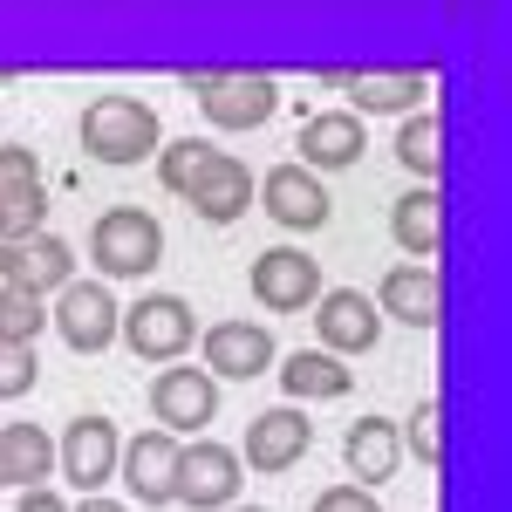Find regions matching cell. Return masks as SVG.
I'll use <instances>...</instances> for the list:
<instances>
[{
  "mask_svg": "<svg viewBox=\"0 0 512 512\" xmlns=\"http://www.w3.org/2000/svg\"><path fill=\"white\" fill-rule=\"evenodd\" d=\"M82 151L96 164H144L164 151V130H158V110L144 96H96L82 110Z\"/></svg>",
  "mask_w": 512,
  "mask_h": 512,
  "instance_id": "obj_1",
  "label": "cell"
},
{
  "mask_svg": "<svg viewBox=\"0 0 512 512\" xmlns=\"http://www.w3.org/2000/svg\"><path fill=\"white\" fill-rule=\"evenodd\" d=\"M89 260H96V274H110V280H144L164 260V226L144 205H110L89 226Z\"/></svg>",
  "mask_w": 512,
  "mask_h": 512,
  "instance_id": "obj_2",
  "label": "cell"
},
{
  "mask_svg": "<svg viewBox=\"0 0 512 512\" xmlns=\"http://www.w3.org/2000/svg\"><path fill=\"white\" fill-rule=\"evenodd\" d=\"M185 89L198 96V110L212 130H260V123L280 110V82L274 76H253V69H239V76H219V69H185Z\"/></svg>",
  "mask_w": 512,
  "mask_h": 512,
  "instance_id": "obj_3",
  "label": "cell"
},
{
  "mask_svg": "<svg viewBox=\"0 0 512 512\" xmlns=\"http://www.w3.org/2000/svg\"><path fill=\"white\" fill-rule=\"evenodd\" d=\"M117 335L137 362H164L171 369L198 342V315H192V301H178V294H144L137 308H123Z\"/></svg>",
  "mask_w": 512,
  "mask_h": 512,
  "instance_id": "obj_4",
  "label": "cell"
},
{
  "mask_svg": "<svg viewBox=\"0 0 512 512\" xmlns=\"http://www.w3.org/2000/svg\"><path fill=\"white\" fill-rule=\"evenodd\" d=\"M151 417H158L164 437H205V424L219 417V383L205 376V369H185V362H171L151 376Z\"/></svg>",
  "mask_w": 512,
  "mask_h": 512,
  "instance_id": "obj_5",
  "label": "cell"
},
{
  "mask_svg": "<svg viewBox=\"0 0 512 512\" xmlns=\"http://www.w3.org/2000/svg\"><path fill=\"white\" fill-rule=\"evenodd\" d=\"M117 458H123V437L110 417H76L69 431H62V444H55V465H62V478L76 485L82 499H103V485L117 478Z\"/></svg>",
  "mask_w": 512,
  "mask_h": 512,
  "instance_id": "obj_6",
  "label": "cell"
},
{
  "mask_svg": "<svg viewBox=\"0 0 512 512\" xmlns=\"http://www.w3.org/2000/svg\"><path fill=\"white\" fill-rule=\"evenodd\" d=\"M239 472H246V465H239V451L212 444V437H192V444L178 451V506H192V512L239 506V485H246Z\"/></svg>",
  "mask_w": 512,
  "mask_h": 512,
  "instance_id": "obj_7",
  "label": "cell"
},
{
  "mask_svg": "<svg viewBox=\"0 0 512 512\" xmlns=\"http://www.w3.org/2000/svg\"><path fill=\"white\" fill-rule=\"evenodd\" d=\"M48 321L62 328V342H69L76 355H103L110 342H117V321H123V308H117V294H110L103 280H69V287L55 294Z\"/></svg>",
  "mask_w": 512,
  "mask_h": 512,
  "instance_id": "obj_8",
  "label": "cell"
},
{
  "mask_svg": "<svg viewBox=\"0 0 512 512\" xmlns=\"http://www.w3.org/2000/svg\"><path fill=\"white\" fill-rule=\"evenodd\" d=\"M178 451H185V444L164 437V431H144V437L123 444L117 478H123V492H130V506H144V512L178 506Z\"/></svg>",
  "mask_w": 512,
  "mask_h": 512,
  "instance_id": "obj_9",
  "label": "cell"
},
{
  "mask_svg": "<svg viewBox=\"0 0 512 512\" xmlns=\"http://www.w3.org/2000/svg\"><path fill=\"white\" fill-rule=\"evenodd\" d=\"M253 301L267 315H301L321 301V260H308L301 246H274L253 260Z\"/></svg>",
  "mask_w": 512,
  "mask_h": 512,
  "instance_id": "obj_10",
  "label": "cell"
},
{
  "mask_svg": "<svg viewBox=\"0 0 512 512\" xmlns=\"http://www.w3.org/2000/svg\"><path fill=\"white\" fill-rule=\"evenodd\" d=\"M315 335H321V355H369L376 349V335H383V315H376V301L362 294V287H328L315 301Z\"/></svg>",
  "mask_w": 512,
  "mask_h": 512,
  "instance_id": "obj_11",
  "label": "cell"
},
{
  "mask_svg": "<svg viewBox=\"0 0 512 512\" xmlns=\"http://www.w3.org/2000/svg\"><path fill=\"white\" fill-rule=\"evenodd\" d=\"M76 280V253H69V239L55 233H35V239H14V246H0V287H21V294H62Z\"/></svg>",
  "mask_w": 512,
  "mask_h": 512,
  "instance_id": "obj_12",
  "label": "cell"
},
{
  "mask_svg": "<svg viewBox=\"0 0 512 512\" xmlns=\"http://www.w3.org/2000/svg\"><path fill=\"white\" fill-rule=\"evenodd\" d=\"M205 376L219 383H253V376H267L274 369V335L260 328V321H212L205 328Z\"/></svg>",
  "mask_w": 512,
  "mask_h": 512,
  "instance_id": "obj_13",
  "label": "cell"
},
{
  "mask_svg": "<svg viewBox=\"0 0 512 512\" xmlns=\"http://www.w3.org/2000/svg\"><path fill=\"white\" fill-rule=\"evenodd\" d=\"M308 444H315V424L294 410V403H280V410H260L253 424H246V451H239V465H253V472H294L301 458H308Z\"/></svg>",
  "mask_w": 512,
  "mask_h": 512,
  "instance_id": "obj_14",
  "label": "cell"
},
{
  "mask_svg": "<svg viewBox=\"0 0 512 512\" xmlns=\"http://www.w3.org/2000/svg\"><path fill=\"white\" fill-rule=\"evenodd\" d=\"M260 205L287 233H321L328 226V185H321L315 171H301V164H274L260 178Z\"/></svg>",
  "mask_w": 512,
  "mask_h": 512,
  "instance_id": "obj_15",
  "label": "cell"
},
{
  "mask_svg": "<svg viewBox=\"0 0 512 512\" xmlns=\"http://www.w3.org/2000/svg\"><path fill=\"white\" fill-rule=\"evenodd\" d=\"M376 315L403 321V328H417V335H431L437 321H444V287H437V267H390L383 287H376Z\"/></svg>",
  "mask_w": 512,
  "mask_h": 512,
  "instance_id": "obj_16",
  "label": "cell"
},
{
  "mask_svg": "<svg viewBox=\"0 0 512 512\" xmlns=\"http://www.w3.org/2000/svg\"><path fill=\"white\" fill-rule=\"evenodd\" d=\"M185 205H192L205 226H233L239 212L253 205V171H246L233 151H212V164L185 185Z\"/></svg>",
  "mask_w": 512,
  "mask_h": 512,
  "instance_id": "obj_17",
  "label": "cell"
},
{
  "mask_svg": "<svg viewBox=\"0 0 512 512\" xmlns=\"http://www.w3.org/2000/svg\"><path fill=\"white\" fill-rule=\"evenodd\" d=\"M294 151H301V171H349L362 151H369V137H362V117H349V110H321V117L301 123V137H294Z\"/></svg>",
  "mask_w": 512,
  "mask_h": 512,
  "instance_id": "obj_18",
  "label": "cell"
},
{
  "mask_svg": "<svg viewBox=\"0 0 512 512\" xmlns=\"http://www.w3.org/2000/svg\"><path fill=\"white\" fill-rule=\"evenodd\" d=\"M390 233H396V246L410 253V267H431L437 246H444V198H437V185H410V192L396 198Z\"/></svg>",
  "mask_w": 512,
  "mask_h": 512,
  "instance_id": "obj_19",
  "label": "cell"
},
{
  "mask_svg": "<svg viewBox=\"0 0 512 512\" xmlns=\"http://www.w3.org/2000/svg\"><path fill=\"white\" fill-rule=\"evenodd\" d=\"M396 458H403V437H396L390 417H362V424H349V437H342V465H349V478L362 485V492L390 485Z\"/></svg>",
  "mask_w": 512,
  "mask_h": 512,
  "instance_id": "obj_20",
  "label": "cell"
},
{
  "mask_svg": "<svg viewBox=\"0 0 512 512\" xmlns=\"http://www.w3.org/2000/svg\"><path fill=\"white\" fill-rule=\"evenodd\" d=\"M424 69H355L342 89H349V117H383V110H417V96H424Z\"/></svg>",
  "mask_w": 512,
  "mask_h": 512,
  "instance_id": "obj_21",
  "label": "cell"
},
{
  "mask_svg": "<svg viewBox=\"0 0 512 512\" xmlns=\"http://www.w3.org/2000/svg\"><path fill=\"white\" fill-rule=\"evenodd\" d=\"M55 472V437L41 424H0V485H21L35 492Z\"/></svg>",
  "mask_w": 512,
  "mask_h": 512,
  "instance_id": "obj_22",
  "label": "cell"
},
{
  "mask_svg": "<svg viewBox=\"0 0 512 512\" xmlns=\"http://www.w3.org/2000/svg\"><path fill=\"white\" fill-rule=\"evenodd\" d=\"M280 390L294 396V403H335V396L355 390V369L335 362V355H321V349H294L280 362Z\"/></svg>",
  "mask_w": 512,
  "mask_h": 512,
  "instance_id": "obj_23",
  "label": "cell"
},
{
  "mask_svg": "<svg viewBox=\"0 0 512 512\" xmlns=\"http://www.w3.org/2000/svg\"><path fill=\"white\" fill-rule=\"evenodd\" d=\"M396 164H403L417 185H437V171H444V117H437V110L403 117V130H396Z\"/></svg>",
  "mask_w": 512,
  "mask_h": 512,
  "instance_id": "obj_24",
  "label": "cell"
},
{
  "mask_svg": "<svg viewBox=\"0 0 512 512\" xmlns=\"http://www.w3.org/2000/svg\"><path fill=\"white\" fill-rule=\"evenodd\" d=\"M41 328H48V301L21 294V287H0V342L7 349H35Z\"/></svg>",
  "mask_w": 512,
  "mask_h": 512,
  "instance_id": "obj_25",
  "label": "cell"
},
{
  "mask_svg": "<svg viewBox=\"0 0 512 512\" xmlns=\"http://www.w3.org/2000/svg\"><path fill=\"white\" fill-rule=\"evenodd\" d=\"M212 151H219V144H205V137H178V144H164V151H158V185L185 198V185L212 164Z\"/></svg>",
  "mask_w": 512,
  "mask_h": 512,
  "instance_id": "obj_26",
  "label": "cell"
},
{
  "mask_svg": "<svg viewBox=\"0 0 512 512\" xmlns=\"http://www.w3.org/2000/svg\"><path fill=\"white\" fill-rule=\"evenodd\" d=\"M41 219H48V192H0V246H14V239H35Z\"/></svg>",
  "mask_w": 512,
  "mask_h": 512,
  "instance_id": "obj_27",
  "label": "cell"
},
{
  "mask_svg": "<svg viewBox=\"0 0 512 512\" xmlns=\"http://www.w3.org/2000/svg\"><path fill=\"white\" fill-rule=\"evenodd\" d=\"M410 451H417V465H424V472H437V465H444V437H437V396H424V403H417V410H410Z\"/></svg>",
  "mask_w": 512,
  "mask_h": 512,
  "instance_id": "obj_28",
  "label": "cell"
},
{
  "mask_svg": "<svg viewBox=\"0 0 512 512\" xmlns=\"http://www.w3.org/2000/svg\"><path fill=\"white\" fill-rule=\"evenodd\" d=\"M35 383H41V355L35 349H7V342H0V403L28 396Z\"/></svg>",
  "mask_w": 512,
  "mask_h": 512,
  "instance_id": "obj_29",
  "label": "cell"
},
{
  "mask_svg": "<svg viewBox=\"0 0 512 512\" xmlns=\"http://www.w3.org/2000/svg\"><path fill=\"white\" fill-rule=\"evenodd\" d=\"M41 185V164L28 144H0V192H35Z\"/></svg>",
  "mask_w": 512,
  "mask_h": 512,
  "instance_id": "obj_30",
  "label": "cell"
},
{
  "mask_svg": "<svg viewBox=\"0 0 512 512\" xmlns=\"http://www.w3.org/2000/svg\"><path fill=\"white\" fill-rule=\"evenodd\" d=\"M315 512H383V506L362 485H328V492H315Z\"/></svg>",
  "mask_w": 512,
  "mask_h": 512,
  "instance_id": "obj_31",
  "label": "cell"
},
{
  "mask_svg": "<svg viewBox=\"0 0 512 512\" xmlns=\"http://www.w3.org/2000/svg\"><path fill=\"white\" fill-rule=\"evenodd\" d=\"M14 512H69V506H62L55 485H35V492H21V506H14Z\"/></svg>",
  "mask_w": 512,
  "mask_h": 512,
  "instance_id": "obj_32",
  "label": "cell"
},
{
  "mask_svg": "<svg viewBox=\"0 0 512 512\" xmlns=\"http://www.w3.org/2000/svg\"><path fill=\"white\" fill-rule=\"evenodd\" d=\"M69 512H130V506H117V499H82V506H69Z\"/></svg>",
  "mask_w": 512,
  "mask_h": 512,
  "instance_id": "obj_33",
  "label": "cell"
},
{
  "mask_svg": "<svg viewBox=\"0 0 512 512\" xmlns=\"http://www.w3.org/2000/svg\"><path fill=\"white\" fill-rule=\"evenodd\" d=\"M226 512H267V506H226Z\"/></svg>",
  "mask_w": 512,
  "mask_h": 512,
  "instance_id": "obj_34",
  "label": "cell"
}]
</instances>
